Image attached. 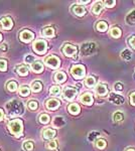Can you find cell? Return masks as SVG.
Returning a JSON list of instances; mask_svg holds the SVG:
<instances>
[{
    "mask_svg": "<svg viewBox=\"0 0 135 151\" xmlns=\"http://www.w3.org/2000/svg\"><path fill=\"white\" fill-rule=\"evenodd\" d=\"M115 3H116V1H115V0H112V1H105L104 2V4H105V6L106 7H113L115 5Z\"/></svg>",
    "mask_w": 135,
    "mask_h": 151,
    "instance_id": "cell-43",
    "label": "cell"
},
{
    "mask_svg": "<svg viewBox=\"0 0 135 151\" xmlns=\"http://www.w3.org/2000/svg\"><path fill=\"white\" fill-rule=\"evenodd\" d=\"M45 106L48 110H56V109L58 108V106H60V101L56 99H50L46 101Z\"/></svg>",
    "mask_w": 135,
    "mask_h": 151,
    "instance_id": "cell-13",
    "label": "cell"
},
{
    "mask_svg": "<svg viewBox=\"0 0 135 151\" xmlns=\"http://www.w3.org/2000/svg\"><path fill=\"white\" fill-rule=\"evenodd\" d=\"M41 88H43V85H41L40 82H33L32 85H31V89H32V91L35 92V93L40 92L41 90Z\"/></svg>",
    "mask_w": 135,
    "mask_h": 151,
    "instance_id": "cell-29",
    "label": "cell"
},
{
    "mask_svg": "<svg viewBox=\"0 0 135 151\" xmlns=\"http://www.w3.org/2000/svg\"><path fill=\"white\" fill-rule=\"evenodd\" d=\"M95 91H96V93H97V95H99V96H105V95L108 93L107 86L104 84H98L95 88Z\"/></svg>",
    "mask_w": 135,
    "mask_h": 151,
    "instance_id": "cell-14",
    "label": "cell"
},
{
    "mask_svg": "<svg viewBox=\"0 0 135 151\" xmlns=\"http://www.w3.org/2000/svg\"><path fill=\"white\" fill-rule=\"evenodd\" d=\"M0 24L4 29H11L13 26V21L10 17H3L0 19Z\"/></svg>",
    "mask_w": 135,
    "mask_h": 151,
    "instance_id": "cell-12",
    "label": "cell"
},
{
    "mask_svg": "<svg viewBox=\"0 0 135 151\" xmlns=\"http://www.w3.org/2000/svg\"><path fill=\"white\" fill-rule=\"evenodd\" d=\"M43 35L46 37H53L55 35V29L53 27H45L43 30Z\"/></svg>",
    "mask_w": 135,
    "mask_h": 151,
    "instance_id": "cell-25",
    "label": "cell"
},
{
    "mask_svg": "<svg viewBox=\"0 0 135 151\" xmlns=\"http://www.w3.org/2000/svg\"><path fill=\"white\" fill-rule=\"evenodd\" d=\"M129 99H130V103H131V105L135 106V92L131 93V95H130V97H129Z\"/></svg>",
    "mask_w": 135,
    "mask_h": 151,
    "instance_id": "cell-44",
    "label": "cell"
},
{
    "mask_svg": "<svg viewBox=\"0 0 135 151\" xmlns=\"http://www.w3.org/2000/svg\"><path fill=\"white\" fill-rule=\"evenodd\" d=\"M72 10H73L74 13L78 16H83V15H85V13H86V9L83 6H80V5L73 6Z\"/></svg>",
    "mask_w": 135,
    "mask_h": 151,
    "instance_id": "cell-15",
    "label": "cell"
},
{
    "mask_svg": "<svg viewBox=\"0 0 135 151\" xmlns=\"http://www.w3.org/2000/svg\"><path fill=\"white\" fill-rule=\"evenodd\" d=\"M8 128L12 134H14V135H16V136H20L23 130L22 121L19 120V119L12 120L8 123Z\"/></svg>",
    "mask_w": 135,
    "mask_h": 151,
    "instance_id": "cell-2",
    "label": "cell"
},
{
    "mask_svg": "<svg viewBox=\"0 0 135 151\" xmlns=\"http://www.w3.org/2000/svg\"><path fill=\"white\" fill-rule=\"evenodd\" d=\"M24 60H25V63H27V64H31L32 65L33 63H35V58L33 57V55H26L25 58H24Z\"/></svg>",
    "mask_w": 135,
    "mask_h": 151,
    "instance_id": "cell-40",
    "label": "cell"
},
{
    "mask_svg": "<svg viewBox=\"0 0 135 151\" xmlns=\"http://www.w3.org/2000/svg\"><path fill=\"white\" fill-rule=\"evenodd\" d=\"M33 36H34L33 33L29 30H23L22 32H20V35H19V37H20V40H22L23 42H29L30 40H32Z\"/></svg>",
    "mask_w": 135,
    "mask_h": 151,
    "instance_id": "cell-10",
    "label": "cell"
},
{
    "mask_svg": "<svg viewBox=\"0 0 135 151\" xmlns=\"http://www.w3.org/2000/svg\"><path fill=\"white\" fill-rule=\"evenodd\" d=\"M127 151H135V149H133V148H129V149L127 150Z\"/></svg>",
    "mask_w": 135,
    "mask_h": 151,
    "instance_id": "cell-48",
    "label": "cell"
},
{
    "mask_svg": "<svg viewBox=\"0 0 135 151\" xmlns=\"http://www.w3.org/2000/svg\"><path fill=\"white\" fill-rule=\"evenodd\" d=\"M110 35H111V36H113L114 38H119L120 36H121V35H122V31H121V29H120L119 27L115 26V27H113L111 29V31H110Z\"/></svg>",
    "mask_w": 135,
    "mask_h": 151,
    "instance_id": "cell-20",
    "label": "cell"
},
{
    "mask_svg": "<svg viewBox=\"0 0 135 151\" xmlns=\"http://www.w3.org/2000/svg\"><path fill=\"white\" fill-rule=\"evenodd\" d=\"M56 147H58V143H56V140H51V141H50V142L48 143V149L55 150V149H56Z\"/></svg>",
    "mask_w": 135,
    "mask_h": 151,
    "instance_id": "cell-39",
    "label": "cell"
},
{
    "mask_svg": "<svg viewBox=\"0 0 135 151\" xmlns=\"http://www.w3.org/2000/svg\"><path fill=\"white\" fill-rule=\"evenodd\" d=\"M7 89L10 92H15L17 90V83L14 81L9 82L8 84H7Z\"/></svg>",
    "mask_w": 135,
    "mask_h": 151,
    "instance_id": "cell-33",
    "label": "cell"
},
{
    "mask_svg": "<svg viewBox=\"0 0 135 151\" xmlns=\"http://www.w3.org/2000/svg\"><path fill=\"white\" fill-rule=\"evenodd\" d=\"M40 122L41 124H48V122H50V116H48V114H40Z\"/></svg>",
    "mask_w": 135,
    "mask_h": 151,
    "instance_id": "cell-35",
    "label": "cell"
},
{
    "mask_svg": "<svg viewBox=\"0 0 135 151\" xmlns=\"http://www.w3.org/2000/svg\"><path fill=\"white\" fill-rule=\"evenodd\" d=\"M114 89H115V91H122V90H123V85H122L121 83H116L114 86Z\"/></svg>",
    "mask_w": 135,
    "mask_h": 151,
    "instance_id": "cell-42",
    "label": "cell"
},
{
    "mask_svg": "<svg viewBox=\"0 0 135 151\" xmlns=\"http://www.w3.org/2000/svg\"><path fill=\"white\" fill-rule=\"evenodd\" d=\"M0 48H1L2 50H7V47L5 43H2V45H0Z\"/></svg>",
    "mask_w": 135,
    "mask_h": 151,
    "instance_id": "cell-47",
    "label": "cell"
},
{
    "mask_svg": "<svg viewBox=\"0 0 135 151\" xmlns=\"http://www.w3.org/2000/svg\"><path fill=\"white\" fill-rule=\"evenodd\" d=\"M16 72L20 76L24 77V76H26L28 74V69H27V67H25V65H19V67L16 69Z\"/></svg>",
    "mask_w": 135,
    "mask_h": 151,
    "instance_id": "cell-26",
    "label": "cell"
},
{
    "mask_svg": "<svg viewBox=\"0 0 135 151\" xmlns=\"http://www.w3.org/2000/svg\"><path fill=\"white\" fill-rule=\"evenodd\" d=\"M68 110L69 112H70L71 114H73V115H77V114H79L80 113V106L78 104H76V103H73V104H71V105H69V107H68Z\"/></svg>",
    "mask_w": 135,
    "mask_h": 151,
    "instance_id": "cell-16",
    "label": "cell"
},
{
    "mask_svg": "<svg viewBox=\"0 0 135 151\" xmlns=\"http://www.w3.org/2000/svg\"><path fill=\"white\" fill-rule=\"evenodd\" d=\"M96 28H97V30L100 31V32H104V31L107 30L108 24L107 22H105V21H99V22L97 23V25H96Z\"/></svg>",
    "mask_w": 135,
    "mask_h": 151,
    "instance_id": "cell-21",
    "label": "cell"
},
{
    "mask_svg": "<svg viewBox=\"0 0 135 151\" xmlns=\"http://www.w3.org/2000/svg\"><path fill=\"white\" fill-rule=\"evenodd\" d=\"M56 136V131L53 129H45L43 131V137L45 139H51Z\"/></svg>",
    "mask_w": 135,
    "mask_h": 151,
    "instance_id": "cell-19",
    "label": "cell"
},
{
    "mask_svg": "<svg viewBox=\"0 0 135 151\" xmlns=\"http://www.w3.org/2000/svg\"><path fill=\"white\" fill-rule=\"evenodd\" d=\"M1 40H2V35L0 33V41H1Z\"/></svg>",
    "mask_w": 135,
    "mask_h": 151,
    "instance_id": "cell-49",
    "label": "cell"
},
{
    "mask_svg": "<svg viewBox=\"0 0 135 151\" xmlns=\"http://www.w3.org/2000/svg\"><path fill=\"white\" fill-rule=\"evenodd\" d=\"M71 74L73 75V77L75 78V79H82V78L85 77V74H86L85 67L82 65H73L72 69H71Z\"/></svg>",
    "mask_w": 135,
    "mask_h": 151,
    "instance_id": "cell-3",
    "label": "cell"
},
{
    "mask_svg": "<svg viewBox=\"0 0 135 151\" xmlns=\"http://www.w3.org/2000/svg\"><path fill=\"white\" fill-rule=\"evenodd\" d=\"M53 124L56 126V127H62V126L65 125V120L63 119V117L61 116H56L53 121Z\"/></svg>",
    "mask_w": 135,
    "mask_h": 151,
    "instance_id": "cell-22",
    "label": "cell"
},
{
    "mask_svg": "<svg viewBox=\"0 0 135 151\" xmlns=\"http://www.w3.org/2000/svg\"><path fill=\"white\" fill-rule=\"evenodd\" d=\"M38 107V104L36 101H30L28 103V108L30 109V110H36Z\"/></svg>",
    "mask_w": 135,
    "mask_h": 151,
    "instance_id": "cell-41",
    "label": "cell"
},
{
    "mask_svg": "<svg viewBox=\"0 0 135 151\" xmlns=\"http://www.w3.org/2000/svg\"><path fill=\"white\" fill-rule=\"evenodd\" d=\"M129 45L135 50V36H131L129 38Z\"/></svg>",
    "mask_w": 135,
    "mask_h": 151,
    "instance_id": "cell-45",
    "label": "cell"
},
{
    "mask_svg": "<svg viewBox=\"0 0 135 151\" xmlns=\"http://www.w3.org/2000/svg\"><path fill=\"white\" fill-rule=\"evenodd\" d=\"M50 93L51 95H53V96H58V95L61 94V88L58 86H53L50 89Z\"/></svg>",
    "mask_w": 135,
    "mask_h": 151,
    "instance_id": "cell-34",
    "label": "cell"
},
{
    "mask_svg": "<svg viewBox=\"0 0 135 151\" xmlns=\"http://www.w3.org/2000/svg\"><path fill=\"white\" fill-rule=\"evenodd\" d=\"M31 69L35 73H41L43 70V65L40 62H35L31 65Z\"/></svg>",
    "mask_w": 135,
    "mask_h": 151,
    "instance_id": "cell-18",
    "label": "cell"
},
{
    "mask_svg": "<svg viewBox=\"0 0 135 151\" xmlns=\"http://www.w3.org/2000/svg\"><path fill=\"white\" fill-rule=\"evenodd\" d=\"M100 136V133L97 132V131H94V132H91L89 134V136H88V139H89V141H94L96 138L99 137Z\"/></svg>",
    "mask_w": 135,
    "mask_h": 151,
    "instance_id": "cell-38",
    "label": "cell"
},
{
    "mask_svg": "<svg viewBox=\"0 0 135 151\" xmlns=\"http://www.w3.org/2000/svg\"><path fill=\"white\" fill-rule=\"evenodd\" d=\"M123 120H124V115H123L122 112H116V113L114 114V121L115 122L120 123Z\"/></svg>",
    "mask_w": 135,
    "mask_h": 151,
    "instance_id": "cell-31",
    "label": "cell"
},
{
    "mask_svg": "<svg viewBox=\"0 0 135 151\" xmlns=\"http://www.w3.org/2000/svg\"><path fill=\"white\" fill-rule=\"evenodd\" d=\"M6 109H7V111H8L9 115H18V114L22 113L23 106L19 101L13 100V101L9 102V103L6 105Z\"/></svg>",
    "mask_w": 135,
    "mask_h": 151,
    "instance_id": "cell-1",
    "label": "cell"
},
{
    "mask_svg": "<svg viewBox=\"0 0 135 151\" xmlns=\"http://www.w3.org/2000/svg\"><path fill=\"white\" fill-rule=\"evenodd\" d=\"M80 101L82 102L83 104L90 106V105L93 104V101H94V100H93L92 94H90V93H84V94L82 95V96L80 97Z\"/></svg>",
    "mask_w": 135,
    "mask_h": 151,
    "instance_id": "cell-11",
    "label": "cell"
},
{
    "mask_svg": "<svg viewBox=\"0 0 135 151\" xmlns=\"http://www.w3.org/2000/svg\"><path fill=\"white\" fill-rule=\"evenodd\" d=\"M77 90L74 89V88H71V87H68L65 89V91H64V97H65L67 100H73L75 98L76 96H77Z\"/></svg>",
    "mask_w": 135,
    "mask_h": 151,
    "instance_id": "cell-9",
    "label": "cell"
},
{
    "mask_svg": "<svg viewBox=\"0 0 135 151\" xmlns=\"http://www.w3.org/2000/svg\"><path fill=\"white\" fill-rule=\"evenodd\" d=\"M29 93H30V90L27 86H22L19 89V95H21L22 97H27Z\"/></svg>",
    "mask_w": 135,
    "mask_h": 151,
    "instance_id": "cell-28",
    "label": "cell"
},
{
    "mask_svg": "<svg viewBox=\"0 0 135 151\" xmlns=\"http://www.w3.org/2000/svg\"><path fill=\"white\" fill-rule=\"evenodd\" d=\"M7 70V62L4 58H0V70L5 72Z\"/></svg>",
    "mask_w": 135,
    "mask_h": 151,
    "instance_id": "cell-37",
    "label": "cell"
},
{
    "mask_svg": "<svg viewBox=\"0 0 135 151\" xmlns=\"http://www.w3.org/2000/svg\"><path fill=\"white\" fill-rule=\"evenodd\" d=\"M33 50H35V52L40 53V55H43L48 50V43L43 40H35L33 42Z\"/></svg>",
    "mask_w": 135,
    "mask_h": 151,
    "instance_id": "cell-4",
    "label": "cell"
},
{
    "mask_svg": "<svg viewBox=\"0 0 135 151\" xmlns=\"http://www.w3.org/2000/svg\"><path fill=\"white\" fill-rule=\"evenodd\" d=\"M121 58H123L124 60H126V62H129L132 58V52H130L129 50H127V48L126 50H123L121 52Z\"/></svg>",
    "mask_w": 135,
    "mask_h": 151,
    "instance_id": "cell-23",
    "label": "cell"
},
{
    "mask_svg": "<svg viewBox=\"0 0 135 151\" xmlns=\"http://www.w3.org/2000/svg\"><path fill=\"white\" fill-rule=\"evenodd\" d=\"M109 101L115 105H121L124 103V98L116 93H110Z\"/></svg>",
    "mask_w": 135,
    "mask_h": 151,
    "instance_id": "cell-8",
    "label": "cell"
},
{
    "mask_svg": "<svg viewBox=\"0 0 135 151\" xmlns=\"http://www.w3.org/2000/svg\"><path fill=\"white\" fill-rule=\"evenodd\" d=\"M23 148L26 151H31L33 149V143L31 141H25L23 143Z\"/></svg>",
    "mask_w": 135,
    "mask_h": 151,
    "instance_id": "cell-36",
    "label": "cell"
},
{
    "mask_svg": "<svg viewBox=\"0 0 135 151\" xmlns=\"http://www.w3.org/2000/svg\"><path fill=\"white\" fill-rule=\"evenodd\" d=\"M96 50V43L94 42H88L84 43L81 47V52H82L83 55H90L94 53Z\"/></svg>",
    "mask_w": 135,
    "mask_h": 151,
    "instance_id": "cell-5",
    "label": "cell"
},
{
    "mask_svg": "<svg viewBox=\"0 0 135 151\" xmlns=\"http://www.w3.org/2000/svg\"><path fill=\"white\" fill-rule=\"evenodd\" d=\"M77 47L75 45H65L63 47V52L65 55L67 57H74V55L77 53Z\"/></svg>",
    "mask_w": 135,
    "mask_h": 151,
    "instance_id": "cell-7",
    "label": "cell"
},
{
    "mask_svg": "<svg viewBox=\"0 0 135 151\" xmlns=\"http://www.w3.org/2000/svg\"><path fill=\"white\" fill-rule=\"evenodd\" d=\"M45 64L46 65H48L50 68H53V69H56V68L60 67V58L56 55H50L48 58H46L45 60Z\"/></svg>",
    "mask_w": 135,
    "mask_h": 151,
    "instance_id": "cell-6",
    "label": "cell"
},
{
    "mask_svg": "<svg viewBox=\"0 0 135 151\" xmlns=\"http://www.w3.org/2000/svg\"><path fill=\"white\" fill-rule=\"evenodd\" d=\"M85 84L87 87H94L96 85V79L94 77H92V76H90V77H88L87 79L85 80Z\"/></svg>",
    "mask_w": 135,
    "mask_h": 151,
    "instance_id": "cell-27",
    "label": "cell"
},
{
    "mask_svg": "<svg viewBox=\"0 0 135 151\" xmlns=\"http://www.w3.org/2000/svg\"><path fill=\"white\" fill-rule=\"evenodd\" d=\"M96 146H97V148H99V149H104L107 146L106 140L103 139V138H100V139H98L97 142H96Z\"/></svg>",
    "mask_w": 135,
    "mask_h": 151,
    "instance_id": "cell-30",
    "label": "cell"
},
{
    "mask_svg": "<svg viewBox=\"0 0 135 151\" xmlns=\"http://www.w3.org/2000/svg\"><path fill=\"white\" fill-rule=\"evenodd\" d=\"M103 6H104V3H102V2H97V3H96L95 5L93 6V9H92L93 13H95V14H99L100 12L102 11Z\"/></svg>",
    "mask_w": 135,
    "mask_h": 151,
    "instance_id": "cell-24",
    "label": "cell"
},
{
    "mask_svg": "<svg viewBox=\"0 0 135 151\" xmlns=\"http://www.w3.org/2000/svg\"><path fill=\"white\" fill-rule=\"evenodd\" d=\"M4 119V113H3V110L0 109V122Z\"/></svg>",
    "mask_w": 135,
    "mask_h": 151,
    "instance_id": "cell-46",
    "label": "cell"
},
{
    "mask_svg": "<svg viewBox=\"0 0 135 151\" xmlns=\"http://www.w3.org/2000/svg\"><path fill=\"white\" fill-rule=\"evenodd\" d=\"M126 21L129 24H135V10L134 11H131L128 14V15H127Z\"/></svg>",
    "mask_w": 135,
    "mask_h": 151,
    "instance_id": "cell-32",
    "label": "cell"
},
{
    "mask_svg": "<svg viewBox=\"0 0 135 151\" xmlns=\"http://www.w3.org/2000/svg\"><path fill=\"white\" fill-rule=\"evenodd\" d=\"M55 80L56 83H60V84H62L67 80V75L65 74L64 72H58L55 76Z\"/></svg>",
    "mask_w": 135,
    "mask_h": 151,
    "instance_id": "cell-17",
    "label": "cell"
}]
</instances>
